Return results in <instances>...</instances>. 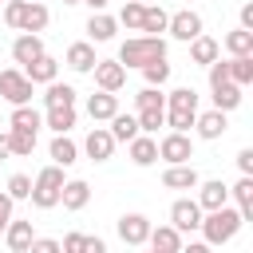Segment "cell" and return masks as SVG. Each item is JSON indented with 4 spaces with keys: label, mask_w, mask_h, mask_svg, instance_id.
I'll return each instance as SVG.
<instances>
[{
    "label": "cell",
    "mask_w": 253,
    "mask_h": 253,
    "mask_svg": "<svg viewBox=\"0 0 253 253\" xmlns=\"http://www.w3.org/2000/svg\"><path fill=\"white\" fill-rule=\"evenodd\" d=\"M150 249H158V253H178L182 249V233L174 229V225H158V229H150Z\"/></svg>",
    "instance_id": "cell-28"
},
{
    "label": "cell",
    "mask_w": 253,
    "mask_h": 253,
    "mask_svg": "<svg viewBox=\"0 0 253 253\" xmlns=\"http://www.w3.org/2000/svg\"><path fill=\"white\" fill-rule=\"evenodd\" d=\"M107 130H111V138H115V142H130V138H138V134H142V130H138V119H134V115H123V111L111 119V126H107Z\"/></svg>",
    "instance_id": "cell-33"
},
{
    "label": "cell",
    "mask_w": 253,
    "mask_h": 253,
    "mask_svg": "<svg viewBox=\"0 0 253 253\" xmlns=\"http://www.w3.org/2000/svg\"><path fill=\"white\" fill-rule=\"evenodd\" d=\"M217 83H229V67H225L221 59L210 63V87H217Z\"/></svg>",
    "instance_id": "cell-44"
},
{
    "label": "cell",
    "mask_w": 253,
    "mask_h": 253,
    "mask_svg": "<svg viewBox=\"0 0 253 253\" xmlns=\"http://www.w3.org/2000/svg\"><path fill=\"white\" fill-rule=\"evenodd\" d=\"M166 32H170L174 40L190 43V40H198V36H202V16H198L194 8H182V12H174V16L166 20Z\"/></svg>",
    "instance_id": "cell-6"
},
{
    "label": "cell",
    "mask_w": 253,
    "mask_h": 253,
    "mask_svg": "<svg viewBox=\"0 0 253 253\" xmlns=\"http://www.w3.org/2000/svg\"><path fill=\"white\" fill-rule=\"evenodd\" d=\"M198 182H202V178H198V170H194L190 162L162 170V186H166V190H198Z\"/></svg>",
    "instance_id": "cell-17"
},
{
    "label": "cell",
    "mask_w": 253,
    "mask_h": 253,
    "mask_svg": "<svg viewBox=\"0 0 253 253\" xmlns=\"http://www.w3.org/2000/svg\"><path fill=\"white\" fill-rule=\"evenodd\" d=\"M126 154H130L134 166H154L158 162V138L154 134H138V138L126 142Z\"/></svg>",
    "instance_id": "cell-14"
},
{
    "label": "cell",
    "mask_w": 253,
    "mask_h": 253,
    "mask_svg": "<svg viewBox=\"0 0 253 253\" xmlns=\"http://www.w3.org/2000/svg\"><path fill=\"white\" fill-rule=\"evenodd\" d=\"M87 115H91L95 123H111V119L119 115V95H107V91L87 95Z\"/></svg>",
    "instance_id": "cell-15"
},
{
    "label": "cell",
    "mask_w": 253,
    "mask_h": 253,
    "mask_svg": "<svg viewBox=\"0 0 253 253\" xmlns=\"http://www.w3.org/2000/svg\"><path fill=\"white\" fill-rule=\"evenodd\" d=\"M237 170H241L245 178H253V150H249V146L237 150Z\"/></svg>",
    "instance_id": "cell-46"
},
{
    "label": "cell",
    "mask_w": 253,
    "mask_h": 253,
    "mask_svg": "<svg viewBox=\"0 0 253 253\" xmlns=\"http://www.w3.org/2000/svg\"><path fill=\"white\" fill-rule=\"evenodd\" d=\"M47 20H51L47 4H40V0H28V4H24V20H20V32H28V36H40V32L47 28Z\"/></svg>",
    "instance_id": "cell-18"
},
{
    "label": "cell",
    "mask_w": 253,
    "mask_h": 253,
    "mask_svg": "<svg viewBox=\"0 0 253 253\" xmlns=\"http://www.w3.org/2000/svg\"><path fill=\"white\" fill-rule=\"evenodd\" d=\"M79 4H91V12H103L107 8V0H79Z\"/></svg>",
    "instance_id": "cell-52"
},
{
    "label": "cell",
    "mask_w": 253,
    "mask_h": 253,
    "mask_svg": "<svg viewBox=\"0 0 253 253\" xmlns=\"http://www.w3.org/2000/svg\"><path fill=\"white\" fill-rule=\"evenodd\" d=\"M75 162H79V146H75L67 134H55V138H51V166H63V170H67V166H75Z\"/></svg>",
    "instance_id": "cell-27"
},
{
    "label": "cell",
    "mask_w": 253,
    "mask_h": 253,
    "mask_svg": "<svg viewBox=\"0 0 253 253\" xmlns=\"http://www.w3.org/2000/svg\"><path fill=\"white\" fill-rule=\"evenodd\" d=\"M225 67H229V83H237V87H249L253 83V55H237Z\"/></svg>",
    "instance_id": "cell-35"
},
{
    "label": "cell",
    "mask_w": 253,
    "mask_h": 253,
    "mask_svg": "<svg viewBox=\"0 0 253 253\" xmlns=\"http://www.w3.org/2000/svg\"><path fill=\"white\" fill-rule=\"evenodd\" d=\"M170 225H174L178 233H194V229L202 225V210H198V202H194V198H178V202L170 206Z\"/></svg>",
    "instance_id": "cell-8"
},
{
    "label": "cell",
    "mask_w": 253,
    "mask_h": 253,
    "mask_svg": "<svg viewBox=\"0 0 253 253\" xmlns=\"http://www.w3.org/2000/svg\"><path fill=\"white\" fill-rule=\"evenodd\" d=\"M83 253H107V241H103V237H87Z\"/></svg>",
    "instance_id": "cell-50"
},
{
    "label": "cell",
    "mask_w": 253,
    "mask_h": 253,
    "mask_svg": "<svg viewBox=\"0 0 253 253\" xmlns=\"http://www.w3.org/2000/svg\"><path fill=\"white\" fill-rule=\"evenodd\" d=\"M63 4H79V0H63Z\"/></svg>",
    "instance_id": "cell-54"
},
{
    "label": "cell",
    "mask_w": 253,
    "mask_h": 253,
    "mask_svg": "<svg viewBox=\"0 0 253 253\" xmlns=\"http://www.w3.org/2000/svg\"><path fill=\"white\" fill-rule=\"evenodd\" d=\"M115 32H119L115 16H107V12H91V20H87V36H91V43H107V40H115Z\"/></svg>",
    "instance_id": "cell-23"
},
{
    "label": "cell",
    "mask_w": 253,
    "mask_h": 253,
    "mask_svg": "<svg viewBox=\"0 0 253 253\" xmlns=\"http://www.w3.org/2000/svg\"><path fill=\"white\" fill-rule=\"evenodd\" d=\"M166 111H186V115H198V91L194 87H174L166 95Z\"/></svg>",
    "instance_id": "cell-32"
},
{
    "label": "cell",
    "mask_w": 253,
    "mask_h": 253,
    "mask_svg": "<svg viewBox=\"0 0 253 253\" xmlns=\"http://www.w3.org/2000/svg\"><path fill=\"white\" fill-rule=\"evenodd\" d=\"M28 253H59V241H55V237H36V241L28 245Z\"/></svg>",
    "instance_id": "cell-45"
},
{
    "label": "cell",
    "mask_w": 253,
    "mask_h": 253,
    "mask_svg": "<svg viewBox=\"0 0 253 253\" xmlns=\"http://www.w3.org/2000/svg\"><path fill=\"white\" fill-rule=\"evenodd\" d=\"M150 253H158V249H150Z\"/></svg>",
    "instance_id": "cell-55"
},
{
    "label": "cell",
    "mask_w": 253,
    "mask_h": 253,
    "mask_svg": "<svg viewBox=\"0 0 253 253\" xmlns=\"http://www.w3.org/2000/svg\"><path fill=\"white\" fill-rule=\"evenodd\" d=\"M83 150H87V158H91V162H107V158L115 154V138H111V130H107V126H95V130L87 134Z\"/></svg>",
    "instance_id": "cell-13"
},
{
    "label": "cell",
    "mask_w": 253,
    "mask_h": 253,
    "mask_svg": "<svg viewBox=\"0 0 253 253\" xmlns=\"http://www.w3.org/2000/svg\"><path fill=\"white\" fill-rule=\"evenodd\" d=\"M75 99H79V91L71 87V83H47V91H43V107H75Z\"/></svg>",
    "instance_id": "cell-29"
},
{
    "label": "cell",
    "mask_w": 253,
    "mask_h": 253,
    "mask_svg": "<svg viewBox=\"0 0 253 253\" xmlns=\"http://www.w3.org/2000/svg\"><path fill=\"white\" fill-rule=\"evenodd\" d=\"M229 198L237 202V213H241V221H253V178H237L233 186H229Z\"/></svg>",
    "instance_id": "cell-21"
},
{
    "label": "cell",
    "mask_w": 253,
    "mask_h": 253,
    "mask_svg": "<svg viewBox=\"0 0 253 253\" xmlns=\"http://www.w3.org/2000/svg\"><path fill=\"white\" fill-rule=\"evenodd\" d=\"M138 4H158V0H138Z\"/></svg>",
    "instance_id": "cell-53"
},
{
    "label": "cell",
    "mask_w": 253,
    "mask_h": 253,
    "mask_svg": "<svg viewBox=\"0 0 253 253\" xmlns=\"http://www.w3.org/2000/svg\"><path fill=\"white\" fill-rule=\"evenodd\" d=\"M210 91H213V111L229 115V111L241 107V87H237V83H217V87H210Z\"/></svg>",
    "instance_id": "cell-26"
},
{
    "label": "cell",
    "mask_w": 253,
    "mask_h": 253,
    "mask_svg": "<svg viewBox=\"0 0 253 253\" xmlns=\"http://www.w3.org/2000/svg\"><path fill=\"white\" fill-rule=\"evenodd\" d=\"M32 83H28V75L20 71V67H4L0 71V99L4 103H12V107H32Z\"/></svg>",
    "instance_id": "cell-4"
},
{
    "label": "cell",
    "mask_w": 253,
    "mask_h": 253,
    "mask_svg": "<svg viewBox=\"0 0 253 253\" xmlns=\"http://www.w3.org/2000/svg\"><path fill=\"white\" fill-rule=\"evenodd\" d=\"M91 75H95V87H99V91H107V95L123 91V83H126V67H123L119 59H99Z\"/></svg>",
    "instance_id": "cell-7"
},
{
    "label": "cell",
    "mask_w": 253,
    "mask_h": 253,
    "mask_svg": "<svg viewBox=\"0 0 253 253\" xmlns=\"http://www.w3.org/2000/svg\"><path fill=\"white\" fill-rule=\"evenodd\" d=\"M75 119H79L75 107H47V111H43V126H51L55 134H67V130L75 126Z\"/></svg>",
    "instance_id": "cell-30"
},
{
    "label": "cell",
    "mask_w": 253,
    "mask_h": 253,
    "mask_svg": "<svg viewBox=\"0 0 253 253\" xmlns=\"http://www.w3.org/2000/svg\"><path fill=\"white\" fill-rule=\"evenodd\" d=\"M154 59H166V40L162 36H130L123 47H119V63L123 67H146Z\"/></svg>",
    "instance_id": "cell-1"
},
{
    "label": "cell",
    "mask_w": 253,
    "mask_h": 253,
    "mask_svg": "<svg viewBox=\"0 0 253 253\" xmlns=\"http://www.w3.org/2000/svg\"><path fill=\"white\" fill-rule=\"evenodd\" d=\"M24 75H28V83H32V87H36V83H43V87H47V83H55V75H59V63H55V59L43 51L36 63H28V67H24Z\"/></svg>",
    "instance_id": "cell-20"
},
{
    "label": "cell",
    "mask_w": 253,
    "mask_h": 253,
    "mask_svg": "<svg viewBox=\"0 0 253 253\" xmlns=\"http://www.w3.org/2000/svg\"><path fill=\"white\" fill-rule=\"evenodd\" d=\"M217 55H221V43H217L213 36H206V32H202L198 40H190V59H194V63L210 67V63L217 59Z\"/></svg>",
    "instance_id": "cell-24"
},
{
    "label": "cell",
    "mask_w": 253,
    "mask_h": 253,
    "mask_svg": "<svg viewBox=\"0 0 253 253\" xmlns=\"http://www.w3.org/2000/svg\"><path fill=\"white\" fill-rule=\"evenodd\" d=\"M8 154H12V150H8V130H0V162H4Z\"/></svg>",
    "instance_id": "cell-51"
},
{
    "label": "cell",
    "mask_w": 253,
    "mask_h": 253,
    "mask_svg": "<svg viewBox=\"0 0 253 253\" xmlns=\"http://www.w3.org/2000/svg\"><path fill=\"white\" fill-rule=\"evenodd\" d=\"M63 166H43L40 174H36V182H32V194H28V202L36 206V210H55L59 206V190H63Z\"/></svg>",
    "instance_id": "cell-3"
},
{
    "label": "cell",
    "mask_w": 253,
    "mask_h": 253,
    "mask_svg": "<svg viewBox=\"0 0 253 253\" xmlns=\"http://www.w3.org/2000/svg\"><path fill=\"white\" fill-rule=\"evenodd\" d=\"M43 126V115L36 107H12V119H8V130H28V134H40Z\"/></svg>",
    "instance_id": "cell-25"
},
{
    "label": "cell",
    "mask_w": 253,
    "mask_h": 253,
    "mask_svg": "<svg viewBox=\"0 0 253 253\" xmlns=\"http://www.w3.org/2000/svg\"><path fill=\"white\" fill-rule=\"evenodd\" d=\"M0 4H4V0H0Z\"/></svg>",
    "instance_id": "cell-56"
},
{
    "label": "cell",
    "mask_w": 253,
    "mask_h": 253,
    "mask_svg": "<svg viewBox=\"0 0 253 253\" xmlns=\"http://www.w3.org/2000/svg\"><path fill=\"white\" fill-rule=\"evenodd\" d=\"M87 202H91V186H87L83 178H67V182H63V190H59V206H63V210H71V213H79Z\"/></svg>",
    "instance_id": "cell-11"
},
{
    "label": "cell",
    "mask_w": 253,
    "mask_h": 253,
    "mask_svg": "<svg viewBox=\"0 0 253 253\" xmlns=\"http://www.w3.org/2000/svg\"><path fill=\"white\" fill-rule=\"evenodd\" d=\"M241 28H245V32H253V0H245V4H241Z\"/></svg>",
    "instance_id": "cell-49"
},
{
    "label": "cell",
    "mask_w": 253,
    "mask_h": 253,
    "mask_svg": "<svg viewBox=\"0 0 253 253\" xmlns=\"http://www.w3.org/2000/svg\"><path fill=\"white\" fill-rule=\"evenodd\" d=\"M166 20H170V12L162 8V4H146L142 8V36H158V32H166Z\"/></svg>",
    "instance_id": "cell-31"
},
{
    "label": "cell",
    "mask_w": 253,
    "mask_h": 253,
    "mask_svg": "<svg viewBox=\"0 0 253 253\" xmlns=\"http://www.w3.org/2000/svg\"><path fill=\"white\" fill-rule=\"evenodd\" d=\"M142 75H146V87H162V83L170 79V59H154V63H146Z\"/></svg>",
    "instance_id": "cell-39"
},
{
    "label": "cell",
    "mask_w": 253,
    "mask_h": 253,
    "mask_svg": "<svg viewBox=\"0 0 253 253\" xmlns=\"http://www.w3.org/2000/svg\"><path fill=\"white\" fill-rule=\"evenodd\" d=\"M221 47L237 59V55H253V32H245V28H237V32H229L225 40H221Z\"/></svg>",
    "instance_id": "cell-34"
},
{
    "label": "cell",
    "mask_w": 253,
    "mask_h": 253,
    "mask_svg": "<svg viewBox=\"0 0 253 253\" xmlns=\"http://www.w3.org/2000/svg\"><path fill=\"white\" fill-rule=\"evenodd\" d=\"M142 8H146V4H138V0H126L115 24H126L130 32H138V28H142Z\"/></svg>",
    "instance_id": "cell-38"
},
{
    "label": "cell",
    "mask_w": 253,
    "mask_h": 253,
    "mask_svg": "<svg viewBox=\"0 0 253 253\" xmlns=\"http://www.w3.org/2000/svg\"><path fill=\"white\" fill-rule=\"evenodd\" d=\"M245 221H241V213L233 210V206H221V210H213V213H206L202 217V233H206V245H225V241H233L237 237V229H241Z\"/></svg>",
    "instance_id": "cell-2"
},
{
    "label": "cell",
    "mask_w": 253,
    "mask_h": 253,
    "mask_svg": "<svg viewBox=\"0 0 253 253\" xmlns=\"http://www.w3.org/2000/svg\"><path fill=\"white\" fill-rule=\"evenodd\" d=\"M134 107H138V111H154V107H166V95H162L158 87H142V91L134 95Z\"/></svg>",
    "instance_id": "cell-40"
},
{
    "label": "cell",
    "mask_w": 253,
    "mask_h": 253,
    "mask_svg": "<svg viewBox=\"0 0 253 253\" xmlns=\"http://www.w3.org/2000/svg\"><path fill=\"white\" fill-rule=\"evenodd\" d=\"M158 158H162L166 166H186V162L194 158V138H190V134H178V130L162 134V138H158Z\"/></svg>",
    "instance_id": "cell-5"
},
{
    "label": "cell",
    "mask_w": 253,
    "mask_h": 253,
    "mask_svg": "<svg viewBox=\"0 0 253 253\" xmlns=\"http://www.w3.org/2000/svg\"><path fill=\"white\" fill-rule=\"evenodd\" d=\"M4 241H8V249L12 253H28V245L36 241V233H32V221H8V229H4Z\"/></svg>",
    "instance_id": "cell-22"
},
{
    "label": "cell",
    "mask_w": 253,
    "mask_h": 253,
    "mask_svg": "<svg viewBox=\"0 0 253 253\" xmlns=\"http://www.w3.org/2000/svg\"><path fill=\"white\" fill-rule=\"evenodd\" d=\"M150 217L146 213H123L119 217V237H123V245H146V237H150Z\"/></svg>",
    "instance_id": "cell-9"
},
{
    "label": "cell",
    "mask_w": 253,
    "mask_h": 253,
    "mask_svg": "<svg viewBox=\"0 0 253 253\" xmlns=\"http://www.w3.org/2000/svg\"><path fill=\"white\" fill-rule=\"evenodd\" d=\"M40 55H43V40H40V36H28V32H20V36H16V43H12V59L20 63V71H24L28 63H36Z\"/></svg>",
    "instance_id": "cell-12"
},
{
    "label": "cell",
    "mask_w": 253,
    "mask_h": 253,
    "mask_svg": "<svg viewBox=\"0 0 253 253\" xmlns=\"http://www.w3.org/2000/svg\"><path fill=\"white\" fill-rule=\"evenodd\" d=\"M4 194H8L12 202H24V198L32 194V178H28V174H12V178H8V190H4Z\"/></svg>",
    "instance_id": "cell-41"
},
{
    "label": "cell",
    "mask_w": 253,
    "mask_h": 253,
    "mask_svg": "<svg viewBox=\"0 0 253 253\" xmlns=\"http://www.w3.org/2000/svg\"><path fill=\"white\" fill-rule=\"evenodd\" d=\"M8 221H12V198L0 190V233L8 229Z\"/></svg>",
    "instance_id": "cell-47"
},
{
    "label": "cell",
    "mask_w": 253,
    "mask_h": 253,
    "mask_svg": "<svg viewBox=\"0 0 253 253\" xmlns=\"http://www.w3.org/2000/svg\"><path fill=\"white\" fill-rule=\"evenodd\" d=\"M134 119H138V130H142V134H154L158 126H166V107H154V111H138Z\"/></svg>",
    "instance_id": "cell-37"
},
{
    "label": "cell",
    "mask_w": 253,
    "mask_h": 253,
    "mask_svg": "<svg viewBox=\"0 0 253 253\" xmlns=\"http://www.w3.org/2000/svg\"><path fill=\"white\" fill-rule=\"evenodd\" d=\"M198 210H206V213H213V210H221V206H229V186L221 182V178H213V182H198Z\"/></svg>",
    "instance_id": "cell-10"
},
{
    "label": "cell",
    "mask_w": 253,
    "mask_h": 253,
    "mask_svg": "<svg viewBox=\"0 0 253 253\" xmlns=\"http://www.w3.org/2000/svg\"><path fill=\"white\" fill-rule=\"evenodd\" d=\"M8 150H12L16 158H28V154L36 150V134H28V130H8Z\"/></svg>",
    "instance_id": "cell-36"
},
{
    "label": "cell",
    "mask_w": 253,
    "mask_h": 253,
    "mask_svg": "<svg viewBox=\"0 0 253 253\" xmlns=\"http://www.w3.org/2000/svg\"><path fill=\"white\" fill-rule=\"evenodd\" d=\"M95 63H99V55H95V43H71L67 47V67L71 71H79V75H87V71H95Z\"/></svg>",
    "instance_id": "cell-19"
},
{
    "label": "cell",
    "mask_w": 253,
    "mask_h": 253,
    "mask_svg": "<svg viewBox=\"0 0 253 253\" xmlns=\"http://www.w3.org/2000/svg\"><path fill=\"white\" fill-rule=\"evenodd\" d=\"M178 253H213V245H206V241H182Z\"/></svg>",
    "instance_id": "cell-48"
},
{
    "label": "cell",
    "mask_w": 253,
    "mask_h": 253,
    "mask_svg": "<svg viewBox=\"0 0 253 253\" xmlns=\"http://www.w3.org/2000/svg\"><path fill=\"white\" fill-rule=\"evenodd\" d=\"M83 245H87V233H67L59 241V253H83Z\"/></svg>",
    "instance_id": "cell-43"
},
{
    "label": "cell",
    "mask_w": 253,
    "mask_h": 253,
    "mask_svg": "<svg viewBox=\"0 0 253 253\" xmlns=\"http://www.w3.org/2000/svg\"><path fill=\"white\" fill-rule=\"evenodd\" d=\"M24 4H28V0H4V24H8V28H20Z\"/></svg>",
    "instance_id": "cell-42"
},
{
    "label": "cell",
    "mask_w": 253,
    "mask_h": 253,
    "mask_svg": "<svg viewBox=\"0 0 253 253\" xmlns=\"http://www.w3.org/2000/svg\"><path fill=\"white\" fill-rule=\"evenodd\" d=\"M194 130H198V138L213 142V138H221V134L229 130V123H225V115H221V111H202V115L194 119Z\"/></svg>",
    "instance_id": "cell-16"
}]
</instances>
